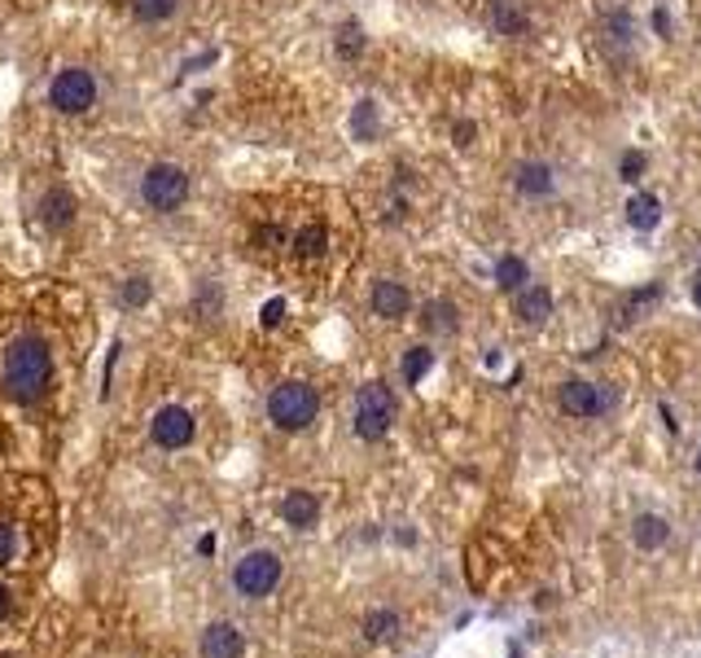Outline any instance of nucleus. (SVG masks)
I'll return each instance as SVG.
<instances>
[{"label": "nucleus", "instance_id": "nucleus-1", "mask_svg": "<svg viewBox=\"0 0 701 658\" xmlns=\"http://www.w3.org/2000/svg\"><path fill=\"white\" fill-rule=\"evenodd\" d=\"M54 509L36 479L0 492V641H19L36 610V579L49 566Z\"/></svg>", "mask_w": 701, "mask_h": 658}, {"label": "nucleus", "instance_id": "nucleus-2", "mask_svg": "<svg viewBox=\"0 0 701 658\" xmlns=\"http://www.w3.org/2000/svg\"><path fill=\"white\" fill-rule=\"evenodd\" d=\"M54 387V352L40 334H23L0 356V391L19 404H36Z\"/></svg>", "mask_w": 701, "mask_h": 658}, {"label": "nucleus", "instance_id": "nucleus-3", "mask_svg": "<svg viewBox=\"0 0 701 658\" xmlns=\"http://www.w3.org/2000/svg\"><path fill=\"white\" fill-rule=\"evenodd\" d=\"M281 575H285L281 553H272V549H246V553L233 562V592L246 597V601H263V597L276 592Z\"/></svg>", "mask_w": 701, "mask_h": 658}, {"label": "nucleus", "instance_id": "nucleus-4", "mask_svg": "<svg viewBox=\"0 0 701 658\" xmlns=\"http://www.w3.org/2000/svg\"><path fill=\"white\" fill-rule=\"evenodd\" d=\"M320 413V396L307 383H281L268 396V422L276 431H307Z\"/></svg>", "mask_w": 701, "mask_h": 658}, {"label": "nucleus", "instance_id": "nucleus-5", "mask_svg": "<svg viewBox=\"0 0 701 658\" xmlns=\"http://www.w3.org/2000/svg\"><path fill=\"white\" fill-rule=\"evenodd\" d=\"M141 198H145L150 211L171 215V211L185 207V198H189V172L176 167V163H154V167L141 176Z\"/></svg>", "mask_w": 701, "mask_h": 658}, {"label": "nucleus", "instance_id": "nucleus-6", "mask_svg": "<svg viewBox=\"0 0 701 658\" xmlns=\"http://www.w3.org/2000/svg\"><path fill=\"white\" fill-rule=\"evenodd\" d=\"M391 422H395V396H391V387H387V383L360 387V396H356V435L369 439V444H378V439H387Z\"/></svg>", "mask_w": 701, "mask_h": 658}, {"label": "nucleus", "instance_id": "nucleus-7", "mask_svg": "<svg viewBox=\"0 0 701 658\" xmlns=\"http://www.w3.org/2000/svg\"><path fill=\"white\" fill-rule=\"evenodd\" d=\"M49 106L58 115H88L97 106V80L88 71H80V67L58 71L54 84H49Z\"/></svg>", "mask_w": 701, "mask_h": 658}, {"label": "nucleus", "instance_id": "nucleus-8", "mask_svg": "<svg viewBox=\"0 0 701 658\" xmlns=\"http://www.w3.org/2000/svg\"><path fill=\"white\" fill-rule=\"evenodd\" d=\"M193 413L189 409H180V404H167V409H158L154 413V422H150V439L163 448V453H180V448H189L193 444Z\"/></svg>", "mask_w": 701, "mask_h": 658}, {"label": "nucleus", "instance_id": "nucleus-9", "mask_svg": "<svg viewBox=\"0 0 701 658\" xmlns=\"http://www.w3.org/2000/svg\"><path fill=\"white\" fill-rule=\"evenodd\" d=\"M561 409L570 418H601L609 409V396L596 387V383H583V378H570L561 383Z\"/></svg>", "mask_w": 701, "mask_h": 658}, {"label": "nucleus", "instance_id": "nucleus-10", "mask_svg": "<svg viewBox=\"0 0 701 658\" xmlns=\"http://www.w3.org/2000/svg\"><path fill=\"white\" fill-rule=\"evenodd\" d=\"M246 654V636L233 623H211L202 632V658H241Z\"/></svg>", "mask_w": 701, "mask_h": 658}, {"label": "nucleus", "instance_id": "nucleus-11", "mask_svg": "<svg viewBox=\"0 0 701 658\" xmlns=\"http://www.w3.org/2000/svg\"><path fill=\"white\" fill-rule=\"evenodd\" d=\"M408 307H413V294H408L404 281H378L373 285V312L382 320H400V316H408Z\"/></svg>", "mask_w": 701, "mask_h": 658}, {"label": "nucleus", "instance_id": "nucleus-12", "mask_svg": "<svg viewBox=\"0 0 701 658\" xmlns=\"http://www.w3.org/2000/svg\"><path fill=\"white\" fill-rule=\"evenodd\" d=\"M513 312H518L522 325H535V329H539V325L553 316V294H548L544 285H526V290H518Z\"/></svg>", "mask_w": 701, "mask_h": 658}, {"label": "nucleus", "instance_id": "nucleus-13", "mask_svg": "<svg viewBox=\"0 0 701 658\" xmlns=\"http://www.w3.org/2000/svg\"><path fill=\"white\" fill-rule=\"evenodd\" d=\"M281 518L289 522V527H298V531H307V527H316V518H320V501L311 496V492H289L285 501H281Z\"/></svg>", "mask_w": 701, "mask_h": 658}, {"label": "nucleus", "instance_id": "nucleus-14", "mask_svg": "<svg viewBox=\"0 0 701 658\" xmlns=\"http://www.w3.org/2000/svg\"><path fill=\"white\" fill-rule=\"evenodd\" d=\"M627 224L635 228V233H653L657 224H662V202L653 198V193H631L627 198Z\"/></svg>", "mask_w": 701, "mask_h": 658}, {"label": "nucleus", "instance_id": "nucleus-15", "mask_svg": "<svg viewBox=\"0 0 701 658\" xmlns=\"http://www.w3.org/2000/svg\"><path fill=\"white\" fill-rule=\"evenodd\" d=\"M40 220H45L49 228H67V224L75 220V198H71V189H49V193L40 198Z\"/></svg>", "mask_w": 701, "mask_h": 658}, {"label": "nucleus", "instance_id": "nucleus-16", "mask_svg": "<svg viewBox=\"0 0 701 658\" xmlns=\"http://www.w3.org/2000/svg\"><path fill=\"white\" fill-rule=\"evenodd\" d=\"M553 167L548 163H522L518 167V189L526 193V198H548L553 193Z\"/></svg>", "mask_w": 701, "mask_h": 658}, {"label": "nucleus", "instance_id": "nucleus-17", "mask_svg": "<svg viewBox=\"0 0 701 658\" xmlns=\"http://www.w3.org/2000/svg\"><path fill=\"white\" fill-rule=\"evenodd\" d=\"M631 536H635V544H640L644 553H653V549H662V544L670 540V522H666L662 514H640Z\"/></svg>", "mask_w": 701, "mask_h": 658}, {"label": "nucleus", "instance_id": "nucleus-18", "mask_svg": "<svg viewBox=\"0 0 701 658\" xmlns=\"http://www.w3.org/2000/svg\"><path fill=\"white\" fill-rule=\"evenodd\" d=\"M491 23H496V32L500 36H526L531 32V19L518 10V0H496V14H491Z\"/></svg>", "mask_w": 701, "mask_h": 658}, {"label": "nucleus", "instance_id": "nucleus-19", "mask_svg": "<svg viewBox=\"0 0 701 658\" xmlns=\"http://www.w3.org/2000/svg\"><path fill=\"white\" fill-rule=\"evenodd\" d=\"M289 246H294L298 259H320L329 250V233H324V224H307V228H298L289 237Z\"/></svg>", "mask_w": 701, "mask_h": 658}, {"label": "nucleus", "instance_id": "nucleus-20", "mask_svg": "<svg viewBox=\"0 0 701 658\" xmlns=\"http://www.w3.org/2000/svg\"><path fill=\"white\" fill-rule=\"evenodd\" d=\"M526 281H531V268H526V259H518V255H504V259L496 263V285H500V290L518 294V290H526Z\"/></svg>", "mask_w": 701, "mask_h": 658}, {"label": "nucleus", "instance_id": "nucleus-21", "mask_svg": "<svg viewBox=\"0 0 701 658\" xmlns=\"http://www.w3.org/2000/svg\"><path fill=\"white\" fill-rule=\"evenodd\" d=\"M128 5H132V14L141 23H167L180 10V0H128Z\"/></svg>", "mask_w": 701, "mask_h": 658}, {"label": "nucleus", "instance_id": "nucleus-22", "mask_svg": "<svg viewBox=\"0 0 701 658\" xmlns=\"http://www.w3.org/2000/svg\"><path fill=\"white\" fill-rule=\"evenodd\" d=\"M631 36H635L631 14H627V10H609V14H605V40H609V45H618V49H627V45H631Z\"/></svg>", "mask_w": 701, "mask_h": 658}, {"label": "nucleus", "instance_id": "nucleus-23", "mask_svg": "<svg viewBox=\"0 0 701 658\" xmlns=\"http://www.w3.org/2000/svg\"><path fill=\"white\" fill-rule=\"evenodd\" d=\"M365 636H369V641H391V636H400V614H395V610H373V614L365 619Z\"/></svg>", "mask_w": 701, "mask_h": 658}, {"label": "nucleus", "instance_id": "nucleus-24", "mask_svg": "<svg viewBox=\"0 0 701 658\" xmlns=\"http://www.w3.org/2000/svg\"><path fill=\"white\" fill-rule=\"evenodd\" d=\"M430 369H435V352H430V348H408V356H404V383L417 387Z\"/></svg>", "mask_w": 701, "mask_h": 658}, {"label": "nucleus", "instance_id": "nucleus-25", "mask_svg": "<svg viewBox=\"0 0 701 658\" xmlns=\"http://www.w3.org/2000/svg\"><path fill=\"white\" fill-rule=\"evenodd\" d=\"M426 329L452 334V329H456V307L452 303H426Z\"/></svg>", "mask_w": 701, "mask_h": 658}, {"label": "nucleus", "instance_id": "nucleus-26", "mask_svg": "<svg viewBox=\"0 0 701 658\" xmlns=\"http://www.w3.org/2000/svg\"><path fill=\"white\" fill-rule=\"evenodd\" d=\"M350 128H356L360 141H373L378 137V102H360L356 119H350Z\"/></svg>", "mask_w": 701, "mask_h": 658}, {"label": "nucleus", "instance_id": "nucleus-27", "mask_svg": "<svg viewBox=\"0 0 701 658\" xmlns=\"http://www.w3.org/2000/svg\"><path fill=\"white\" fill-rule=\"evenodd\" d=\"M360 49H365L360 23H346V27L337 32V54H342V58H360Z\"/></svg>", "mask_w": 701, "mask_h": 658}, {"label": "nucleus", "instance_id": "nucleus-28", "mask_svg": "<svg viewBox=\"0 0 701 658\" xmlns=\"http://www.w3.org/2000/svg\"><path fill=\"white\" fill-rule=\"evenodd\" d=\"M644 167H649V158H644L640 150H627V154H622V163H618V176H622L627 185H640Z\"/></svg>", "mask_w": 701, "mask_h": 658}, {"label": "nucleus", "instance_id": "nucleus-29", "mask_svg": "<svg viewBox=\"0 0 701 658\" xmlns=\"http://www.w3.org/2000/svg\"><path fill=\"white\" fill-rule=\"evenodd\" d=\"M150 281L145 277H128V285H123V307H145L150 303Z\"/></svg>", "mask_w": 701, "mask_h": 658}, {"label": "nucleus", "instance_id": "nucleus-30", "mask_svg": "<svg viewBox=\"0 0 701 658\" xmlns=\"http://www.w3.org/2000/svg\"><path fill=\"white\" fill-rule=\"evenodd\" d=\"M259 320H263L268 329H276V325L285 320V298H268V303H263V316H259Z\"/></svg>", "mask_w": 701, "mask_h": 658}, {"label": "nucleus", "instance_id": "nucleus-31", "mask_svg": "<svg viewBox=\"0 0 701 658\" xmlns=\"http://www.w3.org/2000/svg\"><path fill=\"white\" fill-rule=\"evenodd\" d=\"M653 32H657V36H670V14H666L662 5L653 10Z\"/></svg>", "mask_w": 701, "mask_h": 658}, {"label": "nucleus", "instance_id": "nucleus-32", "mask_svg": "<svg viewBox=\"0 0 701 658\" xmlns=\"http://www.w3.org/2000/svg\"><path fill=\"white\" fill-rule=\"evenodd\" d=\"M452 137H456V145H474L478 128H474V124H456V132H452Z\"/></svg>", "mask_w": 701, "mask_h": 658}, {"label": "nucleus", "instance_id": "nucleus-33", "mask_svg": "<svg viewBox=\"0 0 701 658\" xmlns=\"http://www.w3.org/2000/svg\"><path fill=\"white\" fill-rule=\"evenodd\" d=\"M657 413H662V422H666V431H675V435H679V422H675V413H670V404H662Z\"/></svg>", "mask_w": 701, "mask_h": 658}, {"label": "nucleus", "instance_id": "nucleus-34", "mask_svg": "<svg viewBox=\"0 0 701 658\" xmlns=\"http://www.w3.org/2000/svg\"><path fill=\"white\" fill-rule=\"evenodd\" d=\"M198 553H202V557L215 553V536H202V540H198Z\"/></svg>", "mask_w": 701, "mask_h": 658}, {"label": "nucleus", "instance_id": "nucleus-35", "mask_svg": "<svg viewBox=\"0 0 701 658\" xmlns=\"http://www.w3.org/2000/svg\"><path fill=\"white\" fill-rule=\"evenodd\" d=\"M692 303H697V312H701V272H697V281H692Z\"/></svg>", "mask_w": 701, "mask_h": 658}, {"label": "nucleus", "instance_id": "nucleus-36", "mask_svg": "<svg viewBox=\"0 0 701 658\" xmlns=\"http://www.w3.org/2000/svg\"><path fill=\"white\" fill-rule=\"evenodd\" d=\"M697 474H701V453H697Z\"/></svg>", "mask_w": 701, "mask_h": 658}]
</instances>
